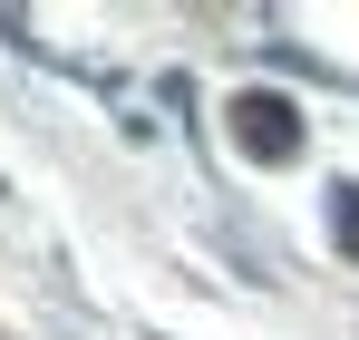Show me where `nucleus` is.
Returning a JSON list of instances; mask_svg holds the SVG:
<instances>
[{"mask_svg": "<svg viewBox=\"0 0 359 340\" xmlns=\"http://www.w3.org/2000/svg\"><path fill=\"white\" fill-rule=\"evenodd\" d=\"M233 136H243V156H262V166H292V156H301L292 98H243V107H233Z\"/></svg>", "mask_w": 359, "mask_h": 340, "instance_id": "f257e3e1", "label": "nucleus"}, {"mask_svg": "<svg viewBox=\"0 0 359 340\" xmlns=\"http://www.w3.org/2000/svg\"><path fill=\"white\" fill-rule=\"evenodd\" d=\"M340 243L359 253V185H340Z\"/></svg>", "mask_w": 359, "mask_h": 340, "instance_id": "f03ea898", "label": "nucleus"}]
</instances>
